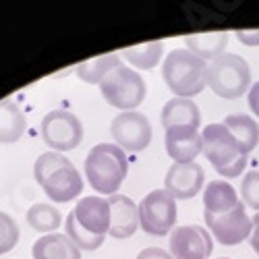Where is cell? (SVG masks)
Returning a JSON list of instances; mask_svg holds the SVG:
<instances>
[{"mask_svg":"<svg viewBox=\"0 0 259 259\" xmlns=\"http://www.w3.org/2000/svg\"><path fill=\"white\" fill-rule=\"evenodd\" d=\"M234 35L239 37V41H241V44H245V46H259V29H253V31L239 29Z\"/></svg>","mask_w":259,"mask_h":259,"instance_id":"83f0119b","label":"cell"},{"mask_svg":"<svg viewBox=\"0 0 259 259\" xmlns=\"http://www.w3.org/2000/svg\"><path fill=\"white\" fill-rule=\"evenodd\" d=\"M203 220L213 239L226 247L243 243L245 239H249L253 230V220L247 215L243 201H239L232 209L224 213H215V215L203 213Z\"/></svg>","mask_w":259,"mask_h":259,"instance_id":"30bf717a","label":"cell"},{"mask_svg":"<svg viewBox=\"0 0 259 259\" xmlns=\"http://www.w3.org/2000/svg\"><path fill=\"white\" fill-rule=\"evenodd\" d=\"M110 135L122 152H143L152 141V124L141 112H120L110 124Z\"/></svg>","mask_w":259,"mask_h":259,"instance_id":"8fae6325","label":"cell"},{"mask_svg":"<svg viewBox=\"0 0 259 259\" xmlns=\"http://www.w3.org/2000/svg\"><path fill=\"white\" fill-rule=\"evenodd\" d=\"M162 77L177 98L191 100L207 88V62L187 48H177L166 56Z\"/></svg>","mask_w":259,"mask_h":259,"instance_id":"3957f363","label":"cell"},{"mask_svg":"<svg viewBox=\"0 0 259 259\" xmlns=\"http://www.w3.org/2000/svg\"><path fill=\"white\" fill-rule=\"evenodd\" d=\"M243 203L255 211H259V170H249L241 185Z\"/></svg>","mask_w":259,"mask_h":259,"instance_id":"484cf974","label":"cell"},{"mask_svg":"<svg viewBox=\"0 0 259 259\" xmlns=\"http://www.w3.org/2000/svg\"><path fill=\"white\" fill-rule=\"evenodd\" d=\"M128 175L126 154L116 143H98L85 158V177L102 195H116Z\"/></svg>","mask_w":259,"mask_h":259,"instance_id":"277c9868","label":"cell"},{"mask_svg":"<svg viewBox=\"0 0 259 259\" xmlns=\"http://www.w3.org/2000/svg\"><path fill=\"white\" fill-rule=\"evenodd\" d=\"M100 92L110 106L131 112L133 108L143 104L147 96V85L137 71L120 64L100 83Z\"/></svg>","mask_w":259,"mask_h":259,"instance_id":"52a82bcc","label":"cell"},{"mask_svg":"<svg viewBox=\"0 0 259 259\" xmlns=\"http://www.w3.org/2000/svg\"><path fill=\"white\" fill-rule=\"evenodd\" d=\"M137 259H175V257L160 247H147L137 255Z\"/></svg>","mask_w":259,"mask_h":259,"instance_id":"4316f807","label":"cell"},{"mask_svg":"<svg viewBox=\"0 0 259 259\" xmlns=\"http://www.w3.org/2000/svg\"><path fill=\"white\" fill-rule=\"evenodd\" d=\"M120 54L126 58V62H131L135 69L152 71L160 64V58L164 54V44L162 41H149V44L124 48Z\"/></svg>","mask_w":259,"mask_h":259,"instance_id":"603a6c76","label":"cell"},{"mask_svg":"<svg viewBox=\"0 0 259 259\" xmlns=\"http://www.w3.org/2000/svg\"><path fill=\"white\" fill-rule=\"evenodd\" d=\"M116 67H120V56L116 52L112 54H104L92 60H85L77 64V77L85 83H102L108 75H110Z\"/></svg>","mask_w":259,"mask_h":259,"instance_id":"7402d4cb","label":"cell"},{"mask_svg":"<svg viewBox=\"0 0 259 259\" xmlns=\"http://www.w3.org/2000/svg\"><path fill=\"white\" fill-rule=\"evenodd\" d=\"M25 126V114L13 100L0 102V143H17L23 137Z\"/></svg>","mask_w":259,"mask_h":259,"instance_id":"ffe728a7","label":"cell"},{"mask_svg":"<svg viewBox=\"0 0 259 259\" xmlns=\"http://www.w3.org/2000/svg\"><path fill=\"white\" fill-rule=\"evenodd\" d=\"M203 156L224 179H236L247 164V154L236 143L224 124H207L203 128Z\"/></svg>","mask_w":259,"mask_h":259,"instance_id":"5b68a950","label":"cell"},{"mask_svg":"<svg viewBox=\"0 0 259 259\" xmlns=\"http://www.w3.org/2000/svg\"><path fill=\"white\" fill-rule=\"evenodd\" d=\"M228 131L232 133V137L236 139V143L241 145V149L245 154H251L255 145L259 143V124L247 116V114H230L224 118L222 122Z\"/></svg>","mask_w":259,"mask_h":259,"instance_id":"44dd1931","label":"cell"},{"mask_svg":"<svg viewBox=\"0 0 259 259\" xmlns=\"http://www.w3.org/2000/svg\"><path fill=\"white\" fill-rule=\"evenodd\" d=\"M253 230H251V236H249V241H251V247L253 251L259 255V211L253 215Z\"/></svg>","mask_w":259,"mask_h":259,"instance_id":"f546056e","label":"cell"},{"mask_svg":"<svg viewBox=\"0 0 259 259\" xmlns=\"http://www.w3.org/2000/svg\"><path fill=\"white\" fill-rule=\"evenodd\" d=\"M213 239L201 226H179L170 234V255L175 259H207Z\"/></svg>","mask_w":259,"mask_h":259,"instance_id":"7c38bea8","label":"cell"},{"mask_svg":"<svg viewBox=\"0 0 259 259\" xmlns=\"http://www.w3.org/2000/svg\"><path fill=\"white\" fill-rule=\"evenodd\" d=\"M110 203V234L112 239H128L133 236L135 230L139 228V205L126 195H110L108 197Z\"/></svg>","mask_w":259,"mask_h":259,"instance_id":"9a60e30c","label":"cell"},{"mask_svg":"<svg viewBox=\"0 0 259 259\" xmlns=\"http://www.w3.org/2000/svg\"><path fill=\"white\" fill-rule=\"evenodd\" d=\"M19 243V226L9 213L0 211V255L13 251Z\"/></svg>","mask_w":259,"mask_h":259,"instance_id":"d4e9b609","label":"cell"},{"mask_svg":"<svg viewBox=\"0 0 259 259\" xmlns=\"http://www.w3.org/2000/svg\"><path fill=\"white\" fill-rule=\"evenodd\" d=\"M177 199L166 189L147 193L139 203V226L149 236H166L177 224Z\"/></svg>","mask_w":259,"mask_h":259,"instance_id":"ba28073f","label":"cell"},{"mask_svg":"<svg viewBox=\"0 0 259 259\" xmlns=\"http://www.w3.org/2000/svg\"><path fill=\"white\" fill-rule=\"evenodd\" d=\"M239 195L226 181H209L203 191V213H224L239 203Z\"/></svg>","mask_w":259,"mask_h":259,"instance_id":"d6986e66","label":"cell"},{"mask_svg":"<svg viewBox=\"0 0 259 259\" xmlns=\"http://www.w3.org/2000/svg\"><path fill=\"white\" fill-rule=\"evenodd\" d=\"M162 124H164V128L183 126V124L199 128V124H201V112H199L197 104L193 102V100L172 98L162 108Z\"/></svg>","mask_w":259,"mask_h":259,"instance_id":"e0dca14e","label":"cell"},{"mask_svg":"<svg viewBox=\"0 0 259 259\" xmlns=\"http://www.w3.org/2000/svg\"><path fill=\"white\" fill-rule=\"evenodd\" d=\"M249 108L253 110V114L259 118V81L251 85L249 90Z\"/></svg>","mask_w":259,"mask_h":259,"instance_id":"f1b7e54d","label":"cell"},{"mask_svg":"<svg viewBox=\"0 0 259 259\" xmlns=\"http://www.w3.org/2000/svg\"><path fill=\"white\" fill-rule=\"evenodd\" d=\"M207 88L224 100H236L251 90V69L243 56L222 54L207 64Z\"/></svg>","mask_w":259,"mask_h":259,"instance_id":"8992f818","label":"cell"},{"mask_svg":"<svg viewBox=\"0 0 259 259\" xmlns=\"http://www.w3.org/2000/svg\"><path fill=\"white\" fill-rule=\"evenodd\" d=\"M41 139L54 152H71L83 141V124L81 120L67 110H52L44 116L39 124Z\"/></svg>","mask_w":259,"mask_h":259,"instance_id":"9c48e42d","label":"cell"},{"mask_svg":"<svg viewBox=\"0 0 259 259\" xmlns=\"http://www.w3.org/2000/svg\"><path fill=\"white\" fill-rule=\"evenodd\" d=\"M33 259H81V249L69 239L67 234H46L35 241Z\"/></svg>","mask_w":259,"mask_h":259,"instance_id":"2e32d148","label":"cell"},{"mask_svg":"<svg viewBox=\"0 0 259 259\" xmlns=\"http://www.w3.org/2000/svg\"><path fill=\"white\" fill-rule=\"evenodd\" d=\"M187 50L199 56L201 60H215L218 56L224 54L228 46V33L226 31H211V33H195L185 37Z\"/></svg>","mask_w":259,"mask_h":259,"instance_id":"ac0fdd59","label":"cell"},{"mask_svg":"<svg viewBox=\"0 0 259 259\" xmlns=\"http://www.w3.org/2000/svg\"><path fill=\"white\" fill-rule=\"evenodd\" d=\"M110 203L104 197H83L64 220L67 236L81 251H96L110 232Z\"/></svg>","mask_w":259,"mask_h":259,"instance_id":"6da1fadb","label":"cell"},{"mask_svg":"<svg viewBox=\"0 0 259 259\" xmlns=\"http://www.w3.org/2000/svg\"><path fill=\"white\" fill-rule=\"evenodd\" d=\"M203 183H205V172L197 162L172 164L166 172L164 189L175 199H191L201 191Z\"/></svg>","mask_w":259,"mask_h":259,"instance_id":"4fadbf2b","label":"cell"},{"mask_svg":"<svg viewBox=\"0 0 259 259\" xmlns=\"http://www.w3.org/2000/svg\"><path fill=\"white\" fill-rule=\"evenodd\" d=\"M166 152L175 164H191L203 154V137L195 126H170L166 128Z\"/></svg>","mask_w":259,"mask_h":259,"instance_id":"5bb4252c","label":"cell"},{"mask_svg":"<svg viewBox=\"0 0 259 259\" xmlns=\"http://www.w3.org/2000/svg\"><path fill=\"white\" fill-rule=\"evenodd\" d=\"M60 222H62L60 211L50 203H33L27 209V224L35 232L52 234L56 228H60Z\"/></svg>","mask_w":259,"mask_h":259,"instance_id":"cb8c5ba5","label":"cell"},{"mask_svg":"<svg viewBox=\"0 0 259 259\" xmlns=\"http://www.w3.org/2000/svg\"><path fill=\"white\" fill-rule=\"evenodd\" d=\"M33 175L37 185L44 189L50 201L54 203H67L81 195L83 179L73 162L58 152L41 154L35 160Z\"/></svg>","mask_w":259,"mask_h":259,"instance_id":"7a4b0ae2","label":"cell"},{"mask_svg":"<svg viewBox=\"0 0 259 259\" xmlns=\"http://www.w3.org/2000/svg\"><path fill=\"white\" fill-rule=\"evenodd\" d=\"M220 259H228V257H220Z\"/></svg>","mask_w":259,"mask_h":259,"instance_id":"4dcf8cb0","label":"cell"}]
</instances>
